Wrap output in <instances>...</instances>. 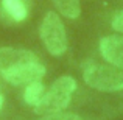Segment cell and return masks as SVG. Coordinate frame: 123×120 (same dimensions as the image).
Listing matches in <instances>:
<instances>
[{
  "label": "cell",
  "instance_id": "cell-1",
  "mask_svg": "<svg viewBox=\"0 0 123 120\" xmlns=\"http://www.w3.org/2000/svg\"><path fill=\"white\" fill-rule=\"evenodd\" d=\"M84 83L100 92H117L123 89V72L114 66L100 64L92 59L83 63Z\"/></svg>",
  "mask_w": 123,
  "mask_h": 120
},
{
  "label": "cell",
  "instance_id": "cell-2",
  "mask_svg": "<svg viewBox=\"0 0 123 120\" xmlns=\"http://www.w3.org/2000/svg\"><path fill=\"white\" fill-rule=\"evenodd\" d=\"M76 90V80L69 75H62L51 83L50 89L44 94L41 101L34 106V112L39 115H47L53 112H61L70 105L72 94Z\"/></svg>",
  "mask_w": 123,
  "mask_h": 120
},
{
  "label": "cell",
  "instance_id": "cell-3",
  "mask_svg": "<svg viewBox=\"0 0 123 120\" xmlns=\"http://www.w3.org/2000/svg\"><path fill=\"white\" fill-rule=\"evenodd\" d=\"M41 39L44 42L45 48L53 56H61L67 50V33L59 14L48 11L42 19L39 28Z\"/></svg>",
  "mask_w": 123,
  "mask_h": 120
},
{
  "label": "cell",
  "instance_id": "cell-4",
  "mask_svg": "<svg viewBox=\"0 0 123 120\" xmlns=\"http://www.w3.org/2000/svg\"><path fill=\"white\" fill-rule=\"evenodd\" d=\"M45 72H47L45 67L42 66L39 61H34V63L22 64V66L3 73L2 76L9 84L24 86V84H30V83H34V81H41V78L45 75Z\"/></svg>",
  "mask_w": 123,
  "mask_h": 120
},
{
  "label": "cell",
  "instance_id": "cell-5",
  "mask_svg": "<svg viewBox=\"0 0 123 120\" xmlns=\"http://www.w3.org/2000/svg\"><path fill=\"white\" fill-rule=\"evenodd\" d=\"M39 61L37 56L30 50L25 48H12V47H2L0 48V75L16 69L27 63Z\"/></svg>",
  "mask_w": 123,
  "mask_h": 120
},
{
  "label": "cell",
  "instance_id": "cell-6",
  "mask_svg": "<svg viewBox=\"0 0 123 120\" xmlns=\"http://www.w3.org/2000/svg\"><path fill=\"white\" fill-rule=\"evenodd\" d=\"M100 53L111 66L123 70V38L111 34L100 41Z\"/></svg>",
  "mask_w": 123,
  "mask_h": 120
},
{
  "label": "cell",
  "instance_id": "cell-7",
  "mask_svg": "<svg viewBox=\"0 0 123 120\" xmlns=\"http://www.w3.org/2000/svg\"><path fill=\"white\" fill-rule=\"evenodd\" d=\"M2 9L12 22L25 20L28 14L24 0H2Z\"/></svg>",
  "mask_w": 123,
  "mask_h": 120
},
{
  "label": "cell",
  "instance_id": "cell-8",
  "mask_svg": "<svg viewBox=\"0 0 123 120\" xmlns=\"http://www.w3.org/2000/svg\"><path fill=\"white\" fill-rule=\"evenodd\" d=\"M53 3L59 11V14L67 19H76L81 14L80 0H53Z\"/></svg>",
  "mask_w": 123,
  "mask_h": 120
},
{
  "label": "cell",
  "instance_id": "cell-9",
  "mask_svg": "<svg viewBox=\"0 0 123 120\" xmlns=\"http://www.w3.org/2000/svg\"><path fill=\"white\" fill-rule=\"evenodd\" d=\"M44 94H45V86L41 81H34V83L27 84L25 92H24V100L27 105L36 106L41 101V98L44 97Z\"/></svg>",
  "mask_w": 123,
  "mask_h": 120
},
{
  "label": "cell",
  "instance_id": "cell-10",
  "mask_svg": "<svg viewBox=\"0 0 123 120\" xmlns=\"http://www.w3.org/2000/svg\"><path fill=\"white\" fill-rule=\"evenodd\" d=\"M39 120H83L78 114H73V112H53V114H47L42 115Z\"/></svg>",
  "mask_w": 123,
  "mask_h": 120
},
{
  "label": "cell",
  "instance_id": "cell-11",
  "mask_svg": "<svg viewBox=\"0 0 123 120\" xmlns=\"http://www.w3.org/2000/svg\"><path fill=\"white\" fill-rule=\"evenodd\" d=\"M112 28H114L117 33L123 34V9L122 11H118L117 14L114 16V19H112Z\"/></svg>",
  "mask_w": 123,
  "mask_h": 120
},
{
  "label": "cell",
  "instance_id": "cell-12",
  "mask_svg": "<svg viewBox=\"0 0 123 120\" xmlns=\"http://www.w3.org/2000/svg\"><path fill=\"white\" fill-rule=\"evenodd\" d=\"M2 105H3V97L0 95V108H2Z\"/></svg>",
  "mask_w": 123,
  "mask_h": 120
}]
</instances>
